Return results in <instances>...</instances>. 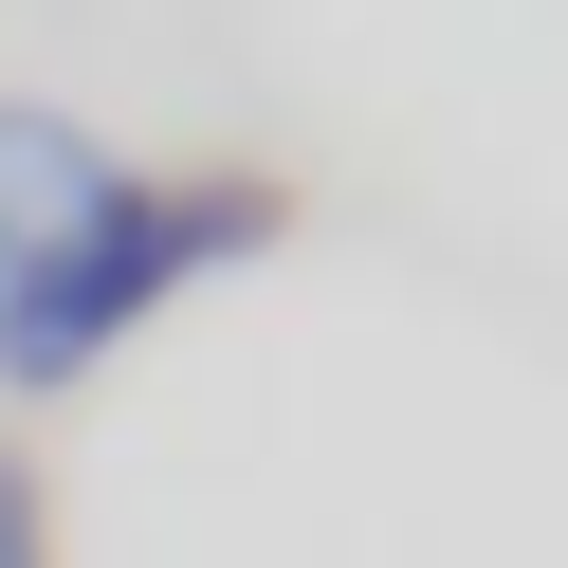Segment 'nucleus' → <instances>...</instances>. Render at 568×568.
Wrapping results in <instances>:
<instances>
[{
  "label": "nucleus",
  "mask_w": 568,
  "mask_h": 568,
  "mask_svg": "<svg viewBox=\"0 0 568 568\" xmlns=\"http://www.w3.org/2000/svg\"><path fill=\"white\" fill-rule=\"evenodd\" d=\"M257 239H294V202L275 184H111L55 257H19L0 275V385H92L129 331H148L184 275H221V257H257Z\"/></svg>",
  "instance_id": "1"
},
{
  "label": "nucleus",
  "mask_w": 568,
  "mask_h": 568,
  "mask_svg": "<svg viewBox=\"0 0 568 568\" xmlns=\"http://www.w3.org/2000/svg\"><path fill=\"white\" fill-rule=\"evenodd\" d=\"M111 184H129V165L92 148L74 111H19V92H0V275H19V257H55V239H74Z\"/></svg>",
  "instance_id": "2"
},
{
  "label": "nucleus",
  "mask_w": 568,
  "mask_h": 568,
  "mask_svg": "<svg viewBox=\"0 0 568 568\" xmlns=\"http://www.w3.org/2000/svg\"><path fill=\"white\" fill-rule=\"evenodd\" d=\"M0 568H55L38 550V458H19V440H0Z\"/></svg>",
  "instance_id": "3"
}]
</instances>
